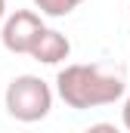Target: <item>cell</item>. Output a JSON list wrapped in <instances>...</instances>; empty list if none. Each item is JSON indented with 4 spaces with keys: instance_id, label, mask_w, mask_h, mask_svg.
I'll use <instances>...</instances> for the list:
<instances>
[{
    "instance_id": "4",
    "label": "cell",
    "mask_w": 130,
    "mask_h": 133,
    "mask_svg": "<svg viewBox=\"0 0 130 133\" xmlns=\"http://www.w3.org/2000/svg\"><path fill=\"white\" fill-rule=\"evenodd\" d=\"M28 56L34 62H40V65H59V62H65L71 56V40L56 28H43V34L37 37V43L31 46Z\"/></svg>"
},
{
    "instance_id": "7",
    "label": "cell",
    "mask_w": 130,
    "mask_h": 133,
    "mask_svg": "<svg viewBox=\"0 0 130 133\" xmlns=\"http://www.w3.org/2000/svg\"><path fill=\"white\" fill-rule=\"evenodd\" d=\"M121 121H124V127H127V133H130V96L124 99V108H121Z\"/></svg>"
},
{
    "instance_id": "5",
    "label": "cell",
    "mask_w": 130,
    "mask_h": 133,
    "mask_svg": "<svg viewBox=\"0 0 130 133\" xmlns=\"http://www.w3.org/2000/svg\"><path fill=\"white\" fill-rule=\"evenodd\" d=\"M84 0H34L37 16H50V19H62L68 12H74Z\"/></svg>"
},
{
    "instance_id": "1",
    "label": "cell",
    "mask_w": 130,
    "mask_h": 133,
    "mask_svg": "<svg viewBox=\"0 0 130 133\" xmlns=\"http://www.w3.org/2000/svg\"><path fill=\"white\" fill-rule=\"evenodd\" d=\"M56 93L59 99L74 108V111H87V108H99V105H112L124 96V81L118 74H108L99 65H65L56 74Z\"/></svg>"
},
{
    "instance_id": "9",
    "label": "cell",
    "mask_w": 130,
    "mask_h": 133,
    "mask_svg": "<svg viewBox=\"0 0 130 133\" xmlns=\"http://www.w3.org/2000/svg\"><path fill=\"white\" fill-rule=\"evenodd\" d=\"M127 16H130V6H127Z\"/></svg>"
},
{
    "instance_id": "8",
    "label": "cell",
    "mask_w": 130,
    "mask_h": 133,
    "mask_svg": "<svg viewBox=\"0 0 130 133\" xmlns=\"http://www.w3.org/2000/svg\"><path fill=\"white\" fill-rule=\"evenodd\" d=\"M3 19H6V0H0V25H3Z\"/></svg>"
},
{
    "instance_id": "2",
    "label": "cell",
    "mask_w": 130,
    "mask_h": 133,
    "mask_svg": "<svg viewBox=\"0 0 130 133\" xmlns=\"http://www.w3.org/2000/svg\"><path fill=\"white\" fill-rule=\"evenodd\" d=\"M3 102H6V111L16 121L37 124L53 108V87L37 74H19V77L9 81V87L3 93Z\"/></svg>"
},
{
    "instance_id": "6",
    "label": "cell",
    "mask_w": 130,
    "mask_h": 133,
    "mask_svg": "<svg viewBox=\"0 0 130 133\" xmlns=\"http://www.w3.org/2000/svg\"><path fill=\"white\" fill-rule=\"evenodd\" d=\"M84 133H121V127H115V124H108V121H99V124H90Z\"/></svg>"
},
{
    "instance_id": "3",
    "label": "cell",
    "mask_w": 130,
    "mask_h": 133,
    "mask_svg": "<svg viewBox=\"0 0 130 133\" xmlns=\"http://www.w3.org/2000/svg\"><path fill=\"white\" fill-rule=\"evenodd\" d=\"M43 19L34 12V9H16L3 19V28H0V40L9 53L16 56H28L31 46L37 43V37L43 34Z\"/></svg>"
}]
</instances>
